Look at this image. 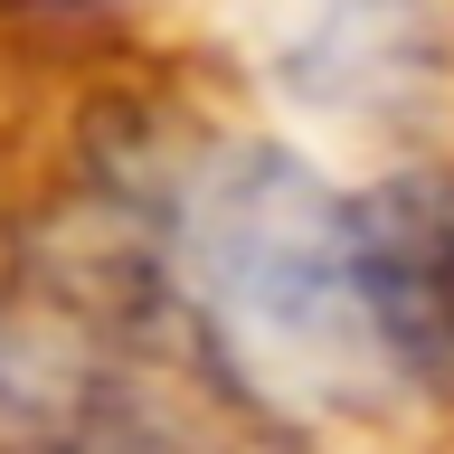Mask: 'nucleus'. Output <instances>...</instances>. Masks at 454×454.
<instances>
[{"label": "nucleus", "mask_w": 454, "mask_h": 454, "mask_svg": "<svg viewBox=\"0 0 454 454\" xmlns=\"http://www.w3.org/2000/svg\"><path fill=\"white\" fill-rule=\"evenodd\" d=\"M190 275L237 332L275 340L303 369H350L379 350L360 303V255H350V208H332L275 152L227 161L218 190L190 199Z\"/></svg>", "instance_id": "nucleus-1"}, {"label": "nucleus", "mask_w": 454, "mask_h": 454, "mask_svg": "<svg viewBox=\"0 0 454 454\" xmlns=\"http://www.w3.org/2000/svg\"><path fill=\"white\" fill-rule=\"evenodd\" d=\"M350 255H360L369 340L407 369L454 379V170L350 208Z\"/></svg>", "instance_id": "nucleus-2"}]
</instances>
